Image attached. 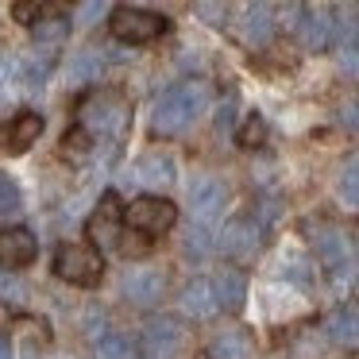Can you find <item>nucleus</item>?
<instances>
[{
	"label": "nucleus",
	"instance_id": "nucleus-23",
	"mask_svg": "<svg viewBox=\"0 0 359 359\" xmlns=\"http://www.w3.org/2000/svg\"><path fill=\"white\" fill-rule=\"evenodd\" d=\"M89 232H93L97 243H104V248H116L120 243V228L112 224V197H104V209L89 220Z\"/></svg>",
	"mask_w": 359,
	"mask_h": 359
},
{
	"label": "nucleus",
	"instance_id": "nucleus-15",
	"mask_svg": "<svg viewBox=\"0 0 359 359\" xmlns=\"http://www.w3.org/2000/svg\"><path fill=\"white\" fill-rule=\"evenodd\" d=\"M243 294H248V282L236 266H224V271L212 278V297H217V309H240Z\"/></svg>",
	"mask_w": 359,
	"mask_h": 359
},
{
	"label": "nucleus",
	"instance_id": "nucleus-32",
	"mask_svg": "<svg viewBox=\"0 0 359 359\" xmlns=\"http://www.w3.org/2000/svg\"><path fill=\"white\" fill-rule=\"evenodd\" d=\"M344 124H348L351 132H359V97H355V101L344 104Z\"/></svg>",
	"mask_w": 359,
	"mask_h": 359
},
{
	"label": "nucleus",
	"instance_id": "nucleus-31",
	"mask_svg": "<svg viewBox=\"0 0 359 359\" xmlns=\"http://www.w3.org/2000/svg\"><path fill=\"white\" fill-rule=\"evenodd\" d=\"M104 12H109V4H101V0H93V4H86V8H81V24H97V20L104 16Z\"/></svg>",
	"mask_w": 359,
	"mask_h": 359
},
{
	"label": "nucleus",
	"instance_id": "nucleus-9",
	"mask_svg": "<svg viewBox=\"0 0 359 359\" xmlns=\"http://www.w3.org/2000/svg\"><path fill=\"white\" fill-rule=\"evenodd\" d=\"M39 135H43V116L20 112V116H12L8 124H0V147L12 151V155H20V151H27Z\"/></svg>",
	"mask_w": 359,
	"mask_h": 359
},
{
	"label": "nucleus",
	"instance_id": "nucleus-19",
	"mask_svg": "<svg viewBox=\"0 0 359 359\" xmlns=\"http://www.w3.org/2000/svg\"><path fill=\"white\" fill-rule=\"evenodd\" d=\"M135 182L147 189H166L174 182V163L166 155H147L140 158V166H135Z\"/></svg>",
	"mask_w": 359,
	"mask_h": 359
},
{
	"label": "nucleus",
	"instance_id": "nucleus-1",
	"mask_svg": "<svg viewBox=\"0 0 359 359\" xmlns=\"http://www.w3.org/2000/svg\"><path fill=\"white\" fill-rule=\"evenodd\" d=\"M209 101H212L209 81H201V78L178 81V86H170L163 97H158L155 112H151V128H155V135L189 132V128L197 124V116L209 109Z\"/></svg>",
	"mask_w": 359,
	"mask_h": 359
},
{
	"label": "nucleus",
	"instance_id": "nucleus-2",
	"mask_svg": "<svg viewBox=\"0 0 359 359\" xmlns=\"http://www.w3.org/2000/svg\"><path fill=\"white\" fill-rule=\"evenodd\" d=\"M78 116H81V132L120 140V135L128 132V120H132V104H128V97L104 89V93H89L86 101H81Z\"/></svg>",
	"mask_w": 359,
	"mask_h": 359
},
{
	"label": "nucleus",
	"instance_id": "nucleus-14",
	"mask_svg": "<svg viewBox=\"0 0 359 359\" xmlns=\"http://www.w3.org/2000/svg\"><path fill=\"white\" fill-rule=\"evenodd\" d=\"M32 35H35V47H39L43 55H50V50H58L66 43V35H70V16H66V12H47L43 20H35Z\"/></svg>",
	"mask_w": 359,
	"mask_h": 359
},
{
	"label": "nucleus",
	"instance_id": "nucleus-22",
	"mask_svg": "<svg viewBox=\"0 0 359 359\" xmlns=\"http://www.w3.org/2000/svg\"><path fill=\"white\" fill-rule=\"evenodd\" d=\"M101 74H104V58L97 55V50H81V55H74V62H70V81L74 86L97 81Z\"/></svg>",
	"mask_w": 359,
	"mask_h": 359
},
{
	"label": "nucleus",
	"instance_id": "nucleus-30",
	"mask_svg": "<svg viewBox=\"0 0 359 359\" xmlns=\"http://www.w3.org/2000/svg\"><path fill=\"white\" fill-rule=\"evenodd\" d=\"M43 12H50V8H43V4H16V8H12V16H16L20 24H32L35 27V16H43Z\"/></svg>",
	"mask_w": 359,
	"mask_h": 359
},
{
	"label": "nucleus",
	"instance_id": "nucleus-27",
	"mask_svg": "<svg viewBox=\"0 0 359 359\" xmlns=\"http://www.w3.org/2000/svg\"><path fill=\"white\" fill-rule=\"evenodd\" d=\"M340 194L348 197L351 205H359V166H351V170L340 178Z\"/></svg>",
	"mask_w": 359,
	"mask_h": 359
},
{
	"label": "nucleus",
	"instance_id": "nucleus-34",
	"mask_svg": "<svg viewBox=\"0 0 359 359\" xmlns=\"http://www.w3.org/2000/svg\"><path fill=\"white\" fill-rule=\"evenodd\" d=\"M0 359H12V344L4 340V336H0Z\"/></svg>",
	"mask_w": 359,
	"mask_h": 359
},
{
	"label": "nucleus",
	"instance_id": "nucleus-13",
	"mask_svg": "<svg viewBox=\"0 0 359 359\" xmlns=\"http://www.w3.org/2000/svg\"><path fill=\"white\" fill-rule=\"evenodd\" d=\"M182 344V328L170 317H158L147 325V359H170Z\"/></svg>",
	"mask_w": 359,
	"mask_h": 359
},
{
	"label": "nucleus",
	"instance_id": "nucleus-7",
	"mask_svg": "<svg viewBox=\"0 0 359 359\" xmlns=\"http://www.w3.org/2000/svg\"><path fill=\"white\" fill-rule=\"evenodd\" d=\"M166 32V20L158 12H140V8H120L112 16V35L120 43H151Z\"/></svg>",
	"mask_w": 359,
	"mask_h": 359
},
{
	"label": "nucleus",
	"instance_id": "nucleus-18",
	"mask_svg": "<svg viewBox=\"0 0 359 359\" xmlns=\"http://www.w3.org/2000/svg\"><path fill=\"white\" fill-rule=\"evenodd\" d=\"M182 309L189 313V317L205 320L217 313V297H212V282L209 278H194L186 290H182Z\"/></svg>",
	"mask_w": 359,
	"mask_h": 359
},
{
	"label": "nucleus",
	"instance_id": "nucleus-10",
	"mask_svg": "<svg viewBox=\"0 0 359 359\" xmlns=\"http://www.w3.org/2000/svg\"><path fill=\"white\" fill-rule=\"evenodd\" d=\"M297 35H302L305 50H325L332 43V8H302L297 20Z\"/></svg>",
	"mask_w": 359,
	"mask_h": 359
},
{
	"label": "nucleus",
	"instance_id": "nucleus-4",
	"mask_svg": "<svg viewBox=\"0 0 359 359\" xmlns=\"http://www.w3.org/2000/svg\"><path fill=\"white\" fill-rule=\"evenodd\" d=\"M124 220L128 228H135V232H147V236H158V232H170L174 220H178V205L166 201V197H135L132 205L124 209Z\"/></svg>",
	"mask_w": 359,
	"mask_h": 359
},
{
	"label": "nucleus",
	"instance_id": "nucleus-12",
	"mask_svg": "<svg viewBox=\"0 0 359 359\" xmlns=\"http://www.w3.org/2000/svg\"><path fill=\"white\" fill-rule=\"evenodd\" d=\"M35 259V236L27 228H8V232H0V266H27Z\"/></svg>",
	"mask_w": 359,
	"mask_h": 359
},
{
	"label": "nucleus",
	"instance_id": "nucleus-16",
	"mask_svg": "<svg viewBox=\"0 0 359 359\" xmlns=\"http://www.w3.org/2000/svg\"><path fill=\"white\" fill-rule=\"evenodd\" d=\"M274 35V8L271 4H251L248 12H243V39L251 43V47H266Z\"/></svg>",
	"mask_w": 359,
	"mask_h": 359
},
{
	"label": "nucleus",
	"instance_id": "nucleus-29",
	"mask_svg": "<svg viewBox=\"0 0 359 359\" xmlns=\"http://www.w3.org/2000/svg\"><path fill=\"white\" fill-rule=\"evenodd\" d=\"M197 16H205V24H224V16H228V8L224 4H197Z\"/></svg>",
	"mask_w": 359,
	"mask_h": 359
},
{
	"label": "nucleus",
	"instance_id": "nucleus-21",
	"mask_svg": "<svg viewBox=\"0 0 359 359\" xmlns=\"http://www.w3.org/2000/svg\"><path fill=\"white\" fill-rule=\"evenodd\" d=\"M325 332L328 340L336 344H355L359 340V309H340L325 320Z\"/></svg>",
	"mask_w": 359,
	"mask_h": 359
},
{
	"label": "nucleus",
	"instance_id": "nucleus-25",
	"mask_svg": "<svg viewBox=\"0 0 359 359\" xmlns=\"http://www.w3.org/2000/svg\"><path fill=\"white\" fill-rule=\"evenodd\" d=\"M263 140H266V124H263V116L251 112V116L240 124V143H243V147H259Z\"/></svg>",
	"mask_w": 359,
	"mask_h": 359
},
{
	"label": "nucleus",
	"instance_id": "nucleus-6",
	"mask_svg": "<svg viewBox=\"0 0 359 359\" xmlns=\"http://www.w3.org/2000/svg\"><path fill=\"white\" fill-rule=\"evenodd\" d=\"M313 243H317V255H320V263H325L328 271L336 274V278H344V274H351V266H355V248H351V236L344 232V228H332V224H325L317 236H313Z\"/></svg>",
	"mask_w": 359,
	"mask_h": 359
},
{
	"label": "nucleus",
	"instance_id": "nucleus-33",
	"mask_svg": "<svg viewBox=\"0 0 359 359\" xmlns=\"http://www.w3.org/2000/svg\"><path fill=\"white\" fill-rule=\"evenodd\" d=\"M189 248H194V251H205V248H212V240H205V232L197 228V232H189Z\"/></svg>",
	"mask_w": 359,
	"mask_h": 359
},
{
	"label": "nucleus",
	"instance_id": "nucleus-17",
	"mask_svg": "<svg viewBox=\"0 0 359 359\" xmlns=\"http://www.w3.org/2000/svg\"><path fill=\"white\" fill-rule=\"evenodd\" d=\"M332 43L340 50H359V8L355 4L332 8Z\"/></svg>",
	"mask_w": 359,
	"mask_h": 359
},
{
	"label": "nucleus",
	"instance_id": "nucleus-26",
	"mask_svg": "<svg viewBox=\"0 0 359 359\" xmlns=\"http://www.w3.org/2000/svg\"><path fill=\"white\" fill-rule=\"evenodd\" d=\"M16 209H20V186L8 174H0V217H12Z\"/></svg>",
	"mask_w": 359,
	"mask_h": 359
},
{
	"label": "nucleus",
	"instance_id": "nucleus-8",
	"mask_svg": "<svg viewBox=\"0 0 359 359\" xmlns=\"http://www.w3.org/2000/svg\"><path fill=\"white\" fill-rule=\"evenodd\" d=\"M217 243H220V251L232 255V259H251L259 251V243H263V228H259L251 217H240L220 232Z\"/></svg>",
	"mask_w": 359,
	"mask_h": 359
},
{
	"label": "nucleus",
	"instance_id": "nucleus-11",
	"mask_svg": "<svg viewBox=\"0 0 359 359\" xmlns=\"http://www.w3.org/2000/svg\"><path fill=\"white\" fill-rule=\"evenodd\" d=\"M124 294L132 297L135 305H155L158 297L166 294V274L155 271V266H140L124 278Z\"/></svg>",
	"mask_w": 359,
	"mask_h": 359
},
{
	"label": "nucleus",
	"instance_id": "nucleus-5",
	"mask_svg": "<svg viewBox=\"0 0 359 359\" xmlns=\"http://www.w3.org/2000/svg\"><path fill=\"white\" fill-rule=\"evenodd\" d=\"M224 205H228V186L220 178H212V174H201V178H194V186H189V212H194V220L201 228L217 224L220 217H224Z\"/></svg>",
	"mask_w": 359,
	"mask_h": 359
},
{
	"label": "nucleus",
	"instance_id": "nucleus-3",
	"mask_svg": "<svg viewBox=\"0 0 359 359\" xmlns=\"http://www.w3.org/2000/svg\"><path fill=\"white\" fill-rule=\"evenodd\" d=\"M55 274L62 282H74V286H97L104 274L101 251L93 243H62L55 255Z\"/></svg>",
	"mask_w": 359,
	"mask_h": 359
},
{
	"label": "nucleus",
	"instance_id": "nucleus-24",
	"mask_svg": "<svg viewBox=\"0 0 359 359\" xmlns=\"http://www.w3.org/2000/svg\"><path fill=\"white\" fill-rule=\"evenodd\" d=\"M97 355H101V359H135V351H132V340H128V336L112 332V336H104V340H101Z\"/></svg>",
	"mask_w": 359,
	"mask_h": 359
},
{
	"label": "nucleus",
	"instance_id": "nucleus-20",
	"mask_svg": "<svg viewBox=\"0 0 359 359\" xmlns=\"http://www.w3.org/2000/svg\"><path fill=\"white\" fill-rule=\"evenodd\" d=\"M251 351H255V344H251L248 332H220L212 340L209 355L212 359H251Z\"/></svg>",
	"mask_w": 359,
	"mask_h": 359
},
{
	"label": "nucleus",
	"instance_id": "nucleus-28",
	"mask_svg": "<svg viewBox=\"0 0 359 359\" xmlns=\"http://www.w3.org/2000/svg\"><path fill=\"white\" fill-rule=\"evenodd\" d=\"M286 274L297 282V286H309V282H313V271H309V263H302V259H290Z\"/></svg>",
	"mask_w": 359,
	"mask_h": 359
}]
</instances>
